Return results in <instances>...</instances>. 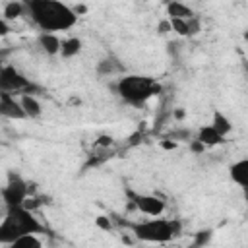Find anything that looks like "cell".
Wrapping results in <instances>:
<instances>
[{
	"instance_id": "11",
	"label": "cell",
	"mask_w": 248,
	"mask_h": 248,
	"mask_svg": "<svg viewBox=\"0 0 248 248\" xmlns=\"http://www.w3.org/2000/svg\"><path fill=\"white\" fill-rule=\"evenodd\" d=\"M231 180L240 186L242 190H248V159H238L229 167Z\"/></svg>"
},
{
	"instance_id": "20",
	"label": "cell",
	"mask_w": 248,
	"mask_h": 248,
	"mask_svg": "<svg viewBox=\"0 0 248 248\" xmlns=\"http://www.w3.org/2000/svg\"><path fill=\"white\" fill-rule=\"evenodd\" d=\"M8 33V21L0 17V35H6Z\"/></svg>"
},
{
	"instance_id": "19",
	"label": "cell",
	"mask_w": 248,
	"mask_h": 248,
	"mask_svg": "<svg viewBox=\"0 0 248 248\" xmlns=\"http://www.w3.org/2000/svg\"><path fill=\"white\" fill-rule=\"evenodd\" d=\"M203 149H205V147H203V145H202L198 140H194V141H192V151H196V153H202Z\"/></svg>"
},
{
	"instance_id": "22",
	"label": "cell",
	"mask_w": 248,
	"mask_h": 248,
	"mask_svg": "<svg viewBox=\"0 0 248 248\" xmlns=\"http://www.w3.org/2000/svg\"><path fill=\"white\" fill-rule=\"evenodd\" d=\"M161 145H163V147H167V149H172V147H174V141H170V143H169V141H163Z\"/></svg>"
},
{
	"instance_id": "17",
	"label": "cell",
	"mask_w": 248,
	"mask_h": 248,
	"mask_svg": "<svg viewBox=\"0 0 248 248\" xmlns=\"http://www.w3.org/2000/svg\"><path fill=\"white\" fill-rule=\"evenodd\" d=\"M167 14H169V19H186V17H194L196 16L192 12V8L182 4V2H170L167 6Z\"/></svg>"
},
{
	"instance_id": "8",
	"label": "cell",
	"mask_w": 248,
	"mask_h": 248,
	"mask_svg": "<svg viewBox=\"0 0 248 248\" xmlns=\"http://www.w3.org/2000/svg\"><path fill=\"white\" fill-rule=\"evenodd\" d=\"M0 114L8 120H25L27 118L19 97H16L12 93H2V91H0Z\"/></svg>"
},
{
	"instance_id": "6",
	"label": "cell",
	"mask_w": 248,
	"mask_h": 248,
	"mask_svg": "<svg viewBox=\"0 0 248 248\" xmlns=\"http://www.w3.org/2000/svg\"><path fill=\"white\" fill-rule=\"evenodd\" d=\"M2 200L6 207L23 205L29 200V186L19 174H10L6 186L2 188Z\"/></svg>"
},
{
	"instance_id": "14",
	"label": "cell",
	"mask_w": 248,
	"mask_h": 248,
	"mask_svg": "<svg viewBox=\"0 0 248 248\" xmlns=\"http://www.w3.org/2000/svg\"><path fill=\"white\" fill-rule=\"evenodd\" d=\"M81 48H83L81 39H78V37H68V39H64V41H62L60 56H62V58H66V60H70V58L78 56V54L81 52Z\"/></svg>"
},
{
	"instance_id": "15",
	"label": "cell",
	"mask_w": 248,
	"mask_h": 248,
	"mask_svg": "<svg viewBox=\"0 0 248 248\" xmlns=\"http://www.w3.org/2000/svg\"><path fill=\"white\" fill-rule=\"evenodd\" d=\"M209 124H211V126H213L221 136H225V138L232 132V122H231V120H229V116H227V114H223L221 110H215V112H213V116H211V122H209Z\"/></svg>"
},
{
	"instance_id": "1",
	"label": "cell",
	"mask_w": 248,
	"mask_h": 248,
	"mask_svg": "<svg viewBox=\"0 0 248 248\" xmlns=\"http://www.w3.org/2000/svg\"><path fill=\"white\" fill-rule=\"evenodd\" d=\"M27 14L41 33H60L68 31L78 23V12L58 0H31L25 2Z\"/></svg>"
},
{
	"instance_id": "3",
	"label": "cell",
	"mask_w": 248,
	"mask_h": 248,
	"mask_svg": "<svg viewBox=\"0 0 248 248\" xmlns=\"http://www.w3.org/2000/svg\"><path fill=\"white\" fill-rule=\"evenodd\" d=\"M116 93L124 103L132 107H141L161 93V83L151 76L128 74L116 81Z\"/></svg>"
},
{
	"instance_id": "7",
	"label": "cell",
	"mask_w": 248,
	"mask_h": 248,
	"mask_svg": "<svg viewBox=\"0 0 248 248\" xmlns=\"http://www.w3.org/2000/svg\"><path fill=\"white\" fill-rule=\"evenodd\" d=\"M134 205L140 213H143L147 217H161L167 209L165 200L155 194H138L134 198Z\"/></svg>"
},
{
	"instance_id": "2",
	"label": "cell",
	"mask_w": 248,
	"mask_h": 248,
	"mask_svg": "<svg viewBox=\"0 0 248 248\" xmlns=\"http://www.w3.org/2000/svg\"><path fill=\"white\" fill-rule=\"evenodd\" d=\"M37 232H43V225L37 221L31 209L23 205L6 207V215L0 223V242L4 246L12 244L16 238L23 234H37Z\"/></svg>"
},
{
	"instance_id": "4",
	"label": "cell",
	"mask_w": 248,
	"mask_h": 248,
	"mask_svg": "<svg viewBox=\"0 0 248 248\" xmlns=\"http://www.w3.org/2000/svg\"><path fill=\"white\" fill-rule=\"evenodd\" d=\"M182 231V223L176 219H161V217H149L145 221H140L132 227V232L138 240L149 242V244H165L176 238Z\"/></svg>"
},
{
	"instance_id": "16",
	"label": "cell",
	"mask_w": 248,
	"mask_h": 248,
	"mask_svg": "<svg viewBox=\"0 0 248 248\" xmlns=\"http://www.w3.org/2000/svg\"><path fill=\"white\" fill-rule=\"evenodd\" d=\"M27 12V6L23 2H6L2 6V19L6 21H12V19H17L19 16H23Z\"/></svg>"
},
{
	"instance_id": "5",
	"label": "cell",
	"mask_w": 248,
	"mask_h": 248,
	"mask_svg": "<svg viewBox=\"0 0 248 248\" xmlns=\"http://www.w3.org/2000/svg\"><path fill=\"white\" fill-rule=\"evenodd\" d=\"M29 89H31V81L19 70H16L10 64L2 66V70H0V91L2 93L25 95V93H29Z\"/></svg>"
},
{
	"instance_id": "12",
	"label": "cell",
	"mask_w": 248,
	"mask_h": 248,
	"mask_svg": "<svg viewBox=\"0 0 248 248\" xmlns=\"http://www.w3.org/2000/svg\"><path fill=\"white\" fill-rule=\"evenodd\" d=\"M37 41H39V46H41L46 54H50V56L60 54L62 41H60V37H58V35H54V33H41Z\"/></svg>"
},
{
	"instance_id": "9",
	"label": "cell",
	"mask_w": 248,
	"mask_h": 248,
	"mask_svg": "<svg viewBox=\"0 0 248 248\" xmlns=\"http://www.w3.org/2000/svg\"><path fill=\"white\" fill-rule=\"evenodd\" d=\"M196 140H198L203 147H215V145H223V143H227V138L221 136L211 124L202 126V128L198 130V134H196Z\"/></svg>"
},
{
	"instance_id": "13",
	"label": "cell",
	"mask_w": 248,
	"mask_h": 248,
	"mask_svg": "<svg viewBox=\"0 0 248 248\" xmlns=\"http://www.w3.org/2000/svg\"><path fill=\"white\" fill-rule=\"evenodd\" d=\"M19 101H21V107L27 114V118H39L43 114V105L39 103V99L31 93H25V95H19Z\"/></svg>"
},
{
	"instance_id": "18",
	"label": "cell",
	"mask_w": 248,
	"mask_h": 248,
	"mask_svg": "<svg viewBox=\"0 0 248 248\" xmlns=\"http://www.w3.org/2000/svg\"><path fill=\"white\" fill-rule=\"evenodd\" d=\"M6 248H45V244L37 234H23L16 238L12 244H8Z\"/></svg>"
},
{
	"instance_id": "10",
	"label": "cell",
	"mask_w": 248,
	"mask_h": 248,
	"mask_svg": "<svg viewBox=\"0 0 248 248\" xmlns=\"http://www.w3.org/2000/svg\"><path fill=\"white\" fill-rule=\"evenodd\" d=\"M170 27L180 35V37H194L200 33L202 25H200V19L194 16V17H186V19H169Z\"/></svg>"
},
{
	"instance_id": "21",
	"label": "cell",
	"mask_w": 248,
	"mask_h": 248,
	"mask_svg": "<svg viewBox=\"0 0 248 248\" xmlns=\"http://www.w3.org/2000/svg\"><path fill=\"white\" fill-rule=\"evenodd\" d=\"M97 223H99L101 227H105V229H108V227H110V223H107L105 219H97Z\"/></svg>"
}]
</instances>
